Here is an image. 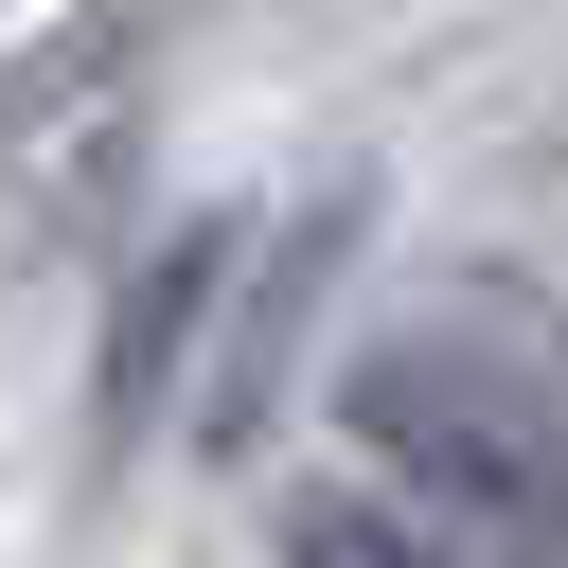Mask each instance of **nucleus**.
I'll return each instance as SVG.
<instances>
[{
	"instance_id": "nucleus-1",
	"label": "nucleus",
	"mask_w": 568,
	"mask_h": 568,
	"mask_svg": "<svg viewBox=\"0 0 568 568\" xmlns=\"http://www.w3.org/2000/svg\"><path fill=\"white\" fill-rule=\"evenodd\" d=\"M337 426L390 515H426L462 568H568V320L515 266H462L426 320L355 337Z\"/></svg>"
},
{
	"instance_id": "nucleus-2",
	"label": "nucleus",
	"mask_w": 568,
	"mask_h": 568,
	"mask_svg": "<svg viewBox=\"0 0 568 568\" xmlns=\"http://www.w3.org/2000/svg\"><path fill=\"white\" fill-rule=\"evenodd\" d=\"M373 248V178L337 160L302 213H266L248 231V284H231V337H213V373H195V462H266V426H284V390H302V355H320V302H337V266Z\"/></svg>"
},
{
	"instance_id": "nucleus-3",
	"label": "nucleus",
	"mask_w": 568,
	"mask_h": 568,
	"mask_svg": "<svg viewBox=\"0 0 568 568\" xmlns=\"http://www.w3.org/2000/svg\"><path fill=\"white\" fill-rule=\"evenodd\" d=\"M231 284H248V213H178V231L124 266L106 355H89V426H106V444L195 426V373H213V337H231Z\"/></svg>"
},
{
	"instance_id": "nucleus-4",
	"label": "nucleus",
	"mask_w": 568,
	"mask_h": 568,
	"mask_svg": "<svg viewBox=\"0 0 568 568\" xmlns=\"http://www.w3.org/2000/svg\"><path fill=\"white\" fill-rule=\"evenodd\" d=\"M266 550H284V568H462V550H444L426 515H390L373 479H302V497L266 515Z\"/></svg>"
}]
</instances>
